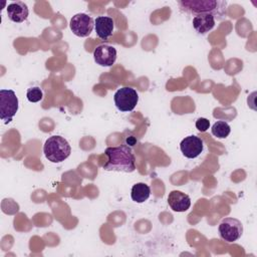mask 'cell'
Segmentation results:
<instances>
[{
  "instance_id": "6da1fadb",
  "label": "cell",
  "mask_w": 257,
  "mask_h": 257,
  "mask_svg": "<svg viewBox=\"0 0 257 257\" xmlns=\"http://www.w3.org/2000/svg\"><path fill=\"white\" fill-rule=\"evenodd\" d=\"M104 154L107 157L102 166L105 171L132 173L136 170V158L127 146L108 147Z\"/></svg>"
},
{
  "instance_id": "7a4b0ae2",
  "label": "cell",
  "mask_w": 257,
  "mask_h": 257,
  "mask_svg": "<svg viewBox=\"0 0 257 257\" xmlns=\"http://www.w3.org/2000/svg\"><path fill=\"white\" fill-rule=\"evenodd\" d=\"M180 8L193 15L199 14H224L227 3L216 0H182L179 2Z\"/></svg>"
},
{
  "instance_id": "3957f363",
  "label": "cell",
  "mask_w": 257,
  "mask_h": 257,
  "mask_svg": "<svg viewBox=\"0 0 257 257\" xmlns=\"http://www.w3.org/2000/svg\"><path fill=\"white\" fill-rule=\"evenodd\" d=\"M43 153L51 163H61L70 156L71 147L64 138L51 136L44 143Z\"/></svg>"
},
{
  "instance_id": "277c9868",
  "label": "cell",
  "mask_w": 257,
  "mask_h": 257,
  "mask_svg": "<svg viewBox=\"0 0 257 257\" xmlns=\"http://www.w3.org/2000/svg\"><path fill=\"white\" fill-rule=\"evenodd\" d=\"M18 98L12 89L0 90V118L9 123L18 110Z\"/></svg>"
},
{
  "instance_id": "5b68a950",
  "label": "cell",
  "mask_w": 257,
  "mask_h": 257,
  "mask_svg": "<svg viewBox=\"0 0 257 257\" xmlns=\"http://www.w3.org/2000/svg\"><path fill=\"white\" fill-rule=\"evenodd\" d=\"M113 100L118 110L122 112L132 111L139 101V94L135 88L124 86L115 91Z\"/></svg>"
},
{
  "instance_id": "8992f818",
  "label": "cell",
  "mask_w": 257,
  "mask_h": 257,
  "mask_svg": "<svg viewBox=\"0 0 257 257\" xmlns=\"http://www.w3.org/2000/svg\"><path fill=\"white\" fill-rule=\"evenodd\" d=\"M218 232L224 241L232 243L237 241L242 236L243 225L238 219L228 217L221 221L218 227Z\"/></svg>"
},
{
  "instance_id": "52a82bcc",
  "label": "cell",
  "mask_w": 257,
  "mask_h": 257,
  "mask_svg": "<svg viewBox=\"0 0 257 257\" xmlns=\"http://www.w3.org/2000/svg\"><path fill=\"white\" fill-rule=\"evenodd\" d=\"M69 26L74 35L86 37L91 33L94 27V21L91 16L85 13H77L71 17Z\"/></svg>"
},
{
  "instance_id": "ba28073f",
  "label": "cell",
  "mask_w": 257,
  "mask_h": 257,
  "mask_svg": "<svg viewBox=\"0 0 257 257\" xmlns=\"http://www.w3.org/2000/svg\"><path fill=\"white\" fill-rule=\"evenodd\" d=\"M203 141L197 136H188L182 140L180 150L182 154L188 159L197 158L203 151Z\"/></svg>"
},
{
  "instance_id": "9c48e42d",
  "label": "cell",
  "mask_w": 257,
  "mask_h": 257,
  "mask_svg": "<svg viewBox=\"0 0 257 257\" xmlns=\"http://www.w3.org/2000/svg\"><path fill=\"white\" fill-rule=\"evenodd\" d=\"M93 58L96 64L109 67L115 62L116 50L113 46L107 44L98 45L93 51Z\"/></svg>"
},
{
  "instance_id": "30bf717a",
  "label": "cell",
  "mask_w": 257,
  "mask_h": 257,
  "mask_svg": "<svg viewBox=\"0 0 257 257\" xmlns=\"http://www.w3.org/2000/svg\"><path fill=\"white\" fill-rule=\"evenodd\" d=\"M168 204L175 212H185L191 206V199L187 194L175 190L169 194Z\"/></svg>"
},
{
  "instance_id": "8fae6325",
  "label": "cell",
  "mask_w": 257,
  "mask_h": 257,
  "mask_svg": "<svg viewBox=\"0 0 257 257\" xmlns=\"http://www.w3.org/2000/svg\"><path fill=\"white\" fill-rule=\"evenodd\" d=\"M6 10H7L8 18L15 23H21L25 21L29 15L28 7L22 1L12 2L8 4Z\"/></svg>"
},
{
  "instance_id": "7c38bea8",
  "label": "cell",
  "mask_w": 257,
  "mask_h": 257,
  "mask_svg": "<svg viewBox=\"0 0 257 257\" xmlns=\"http://www.w3.org/2000/svg\"><path fill=\"white\" fill-rule=\"evenodd\" d=\"M113 28H114V21L111 17L98 16L94 20L95 32L97 36L102 40H106L108 37L112 35Z\"/></svg>"
},
{
  "instance_id": "4fadbf2b",
  "label": "cell",
  "mask_w": 257,
  "mask_h": 257,
  "mask_svg": "<svg viewBox=\"0 0 257 257\" xmlns=\"http://www.w3.org/2000/svg\"><path fill=\"white\" fill-rule=\"evenodd\" d=\"M193 27L200 34H206L215 26V16L212 14H199L193 18Z\"/></svg>"
},
{
  "instance_id": "5bb4252c",
  "label": "cell",
  "mask_w": 257,
  "mask_h": 257,
  "mask_svg": "<svg viewBox=\"0 0 257 257\" xmlns=\"http://www.w3.org/2000/svg\"><path fill=\"white\" fill-rule=\"evenodd\" d=\"M151 195L150 187L145 183H137L133 186L131 191L132 200L136 203H144Z\"/></svg>"
},
{
  "instance_id": "9a60e30c",
  "label": "cell",
  "mask_w": 257,
  "mask_h": 257,
  "mask_svg": "<svg viewBox=\"0 0 257 257\" xmlns=\"http://www.w3.org/2000/svg\"><path fill=\"white\" fill-rule=\"evenodd\" d=\"M211 132H212V135L217 137L218 139H225L230 135L231 127L226 121L218 120L213 124Z\"/></svg>"
},
{
  "instance_id": "2e32d148",
  "label": "cell",
  "mask_w": 257,
  "mask_h": 257,
  "mask_svg": "<svg viewBox=\"0 0 257 257\" xmlns=\"http://www.w3.org/2000/svg\"><path fill=\"white\" fill-rule=\"evenodd\" d=\"M26 97H27L28 101H30V102H38L39 100L42 99L43 93H42V90L38 86H34V87H30L27 89Z\"/></svg>"
},
{
  "instance_id": "e0dca14e",
  "label": "cell",
  "mask_w": 257,
  "mask_h": 257,
  "mask_svg": "<svg viewBox=\"0 0 257 257\" xmlns=\"http://www.w3.org/2000/svg\"><path fill=\"white\" fill-rule=\"evenodd\" d=\"M210 126V120L205 117H200L196 120V127L199 132H206Z\"/></svg>"
}]
</instances>
